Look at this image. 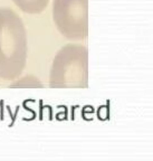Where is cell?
Segmentation results:
<instances>
[{
	"label": "cell",
	"mask_w": 153,
	"mask_h": 161,
	"mask_svg": "<svg viewBox=\"0 0 153 161\" xmlns=\"http://www.w3.org/2000/svg\"><path fill=\"white\" fill-rule=\"evenodd\" d=\"M27 31L14 10L0 8V77L15 80L27 63Z\"/></svg>",
	"instance_id": "cell-1"
},
{
	"label": "cell",
	"mask_w": 153,
	"mask_h": 161,
	"mask_svg": "<svg viewBox=\"0 0 153 161\" xmlns=\"http://www.w3.org/2000/svg\"><path fill=\"white\" fill-rule=\"evenodd\" d=\"M50 88H87L88 50L85 46L68 44L56 54L49 72Z\"/></svg>",
	"instance_id": "cell-2"
},
{
	"label": "cell",
	"mask_w": 153,
	"mask_h": 161,
	"mask_svg": "<svg viewBox=\"0 0 153 161\" xmlns=\"http://www.w3.org/2000/svg\"><path fill=\"white\" fill-rule=\"evenodd\" d=\"M53 19L58 31L69 40L88 36V0H54Z\"/></svg>",
	"instance_id": "cell-3"
},
{
	"label": "cell",
	"mask_w": 153,
	"mask_h": 161,
	"mask_svg": "<svg viewBox=\"0 0 153 161\" xmlns=\"http://www.w3.org/2000/svg\"><path fill=\"white\" fill-rule=\"evenodd\" d=\"M13 1L24 13L31 15L43 13L49 3V0H13Z\"/></svg>",
	"instance_id": "cell-4"
}]
</instances>
